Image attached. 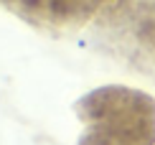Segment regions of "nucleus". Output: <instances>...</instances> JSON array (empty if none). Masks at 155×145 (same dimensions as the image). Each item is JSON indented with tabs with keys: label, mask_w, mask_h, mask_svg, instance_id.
<instances>
[{
	"label": "nucleus",
	"mask_w": 155,
	"mask_h": 145,
	"mask_svg": "<svg viewBox=\"0 0 155 145\" xmlns=\"http://www.w3.org/2000/svg\"><path fill=\"white\" fill-rule=\"evenodd\" d=\"M5 3L36 25L54 31H74L114 10L122 0H5Z\"/></svg>",
	"instance_id": "f03ea898"
},
{
	"label": "nucleus",
	"mask_w": 155,
	"mask_h": 145,
	"mask_svg": "<svg viewBox=\"0 0 155 145\" xmlns=\"http://www.w3.org/2000/svg\"><path fill=\"white\" fill-rule=\"evenodd\" d=\"M89 133L84 145H153L155 112L137 92L107 89L89 99Z\"/></svg>",
	"instance_id": "f257e3e1"
}]
</instances>
